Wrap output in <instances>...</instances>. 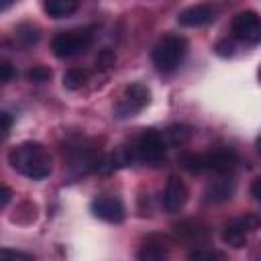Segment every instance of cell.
<instances>
[{
  "label": "cell",
  "mask_w": 261,
  "mask_h": 261,
  "mask_svg": "<svg viewBox=\"0 0 261 261\" xmlns=\"http://www.w3.org/2000/svg\"><path fill=\"white\" fill-rule=\"evenodd\" d=\"M8 163L16 173L29 179H45L53 171L49 151L37 141H24L14 149H10Z\"/></svg>",
  "instance_id": "1"
},
{
  "label": "cell",
  "mask_w": 261,
  "mask_h": 261,
  "mask_svg": "<svg viewBox=\"0 0 261 261\" xmlns=\"http://www.w3.org/2000/svg\"><path fill=\"white\" fill-rule=\"evenodd\" d=\"M188 53V41L181 35H165L155 47H153V65L161 73H173L186 59Z\"/></svg>",
  "instance_id": "2"
},
{
  "label": "cell",
  "mask_w": 261,
  "mask_h": 261,
  "mask_svg": "<svg viewBox=\"0 0 261 261\" xmlns=\"http://www.w3.org/2000/svg\"><path fill=\"white\" fill-rule=\"evenodd\" d=\"M92 41H94L92 29H69V31H61L53 37L51 49H53L55 57L69 59L80 53H86L90 49Z\"/></svg>",
  "instance_id": "3"
},
{
  "label": "cell",
  "mask_w": 261,
  "mask_h": 261,
  "mask_svg": "<svg viewBox=\"0 0 261 261\" xmlns=\"http://www.w3.org/2000/svg\"><path fill=\"white\" fill-rule=\"evenodd\" d=\"M165 149L161 133L155 128H143L130 145L135 161H143L147 165H159L165 159Z\"/></svg>",
  "instance_id": "4"
},
{
  "label": "cell",
  "mask_w": 261,
  "mask_h": 261,
  "mask_svg": "<svg viewBox=\"0 0 261 261\" xmlns=\"http://www.w3.org/2000/svg\"><path fill=\"white\" fill-rule=\"evenodd\" d=\"M149 102H151V92H149V88H147L145 84H141V82H133V84H128V86L122 90L118 102L114 104V116H116V118H130V116H137Z\"/></svg>",
  "instance_id": "5"
},
{
  "label": "cell",
  "mask_w": 261,
  "mask_h": 261,
  "mask_svg": "<svg viewBox=\"0 0 261 261\" xmlns=\"http://www.w3.org/2000/svg\"><path fill=\"white\" fill-rule=\"evenodd\" d=\"M259 228V216L255 212H247L230 218L222 226V241L232 249H243L249 243V234Z\"/></svg>",
  "instance_id": "6"
},
{
  "label": "cell",
  "mask_w": 261,
  "mask_h": 261,
  "mask_svg": "<svg viewBox=\"0 0 261 261\" xmlns=\"http://www.w3.org/2000/svg\"><path fill=\"white\" fill-rule=\"evenodd\" d=\"M230 31L232 37L249 43V45H257L261 41V20L259 14L255 10H243L239 14H234L232 22H230Z\"/></svg>",
  "instance_id": "7"
},
{
  "label": "cell",
  "mask_w": 261,
  "mask_h": 261,
  "mask_svg": "<svg viewBox=\"0 0 261 261\" xmlns=\"http://www.w3.org/2000/svg\"><path fill=\"white\" fill-rule=\"evenodd\" d=\"M69 167L73 175H86V173L106 167V161H104L102 151L94 147H73L69 151Z\"/></svg>",
  "instance_id": "8"
},
{
  "label": "cell",
  "mask_w": 261,
  "mask_h": 261,
  "mask_svg": "<svg viewBox=\"0 0 261 261\" xmlns=\"http://www.w3.org/2000/svg\"><path fill=\"white\" fill-rule=\"evenodd\" d=\"M206 171H212L216 175H232V171L239 165V155L230 147H218L204 155Z\"/></svg>",
  "instance_id": "9"
},
{
  "label": "cell",
  "mask_w": 261,
  "mask_h": 261,
  "mask_svg": "<svg viewBox=\"0 0 261 261\" xmlns=\"http://www.w3.org/2000/svg\"><path fill=\"white\" fill-rule=\"evenodd\" d=\"M90 210L96 218L104 220V222H110V224H120L126 216L124 212V206L118 198L114 196H100V198H94L92 204H90Z\"/></svg>",
  "instance_id": "10"
},
{
  "label": "cell",
  "mask_w": 261,
  "mask_h": 261,
  "mask_svg": "<svg viewBox=\"0 0 261 261\" xmlns=\"http://www.w3.org/2000/svg\"><path fill=\"white\" fill-rule=\"evenodd\" d=\"M188 198H190L188 186L179 177H169V181L163 190V196H161V208L167 214H175L186 206Z\"/></svg>",
  "instance_id": "11"
},
{
  "label": "cell",
  "mask_w": 261,
  "mask_h": 261,
  "mask_svg": "<svg viewBox=\"0 0 261 261\" xmlns=\"http://www.w3.org/2000/svg\"><path fill=\"white\" fill-rule=\"evenodd\" d=\"M234 192H237V184H234L232 175H218L216 179H212L206 186L204 202L206 204H224L234 198Z\"/></svg>",
  "instance_id": "12"
},
{
  "label": "cell",
  "mask_w": 261,
  "mask_h": 261,
  "mask_svg": "<svg viewBox=\"0 0 261 261\" xmlns=\"http://www.w3.org/2000/svg\"><path fill=\"white\" fill-rule=\"evenodd\" d=\"M214 20H216V8L210 4H194L177 14V22L181 27H204Z\"/></svg>",
  "instance_id": "13"
},
{
  "label": "cell",
  "mask_w": 261,
  "mask_h": 261,
  "mask_svg": "<svg viewBox=\"0 0 261 261\" xmlns=\"http://www.w3.org/2000/svg\"><path fill=\"white\" fill-rule=\"evenodd\" d=\"M175 234H177V239L184 241V243L200 245V243H204V241L208 239L210 232H208V226H206L204 222L190 218V220H184V222H179V224L175 226Z\"/></svg>",
  "instance_id": "14"
},
{
  "label": "cell",
  "mask_w": 261,
  "mask_h": 261,
  "mask_svg": "<svg viewBox=\"0 0 261 261\" xmlns=\"http://www.w3.org/2000/svg\"><path fill=\"white\" fill-rule=\"evenodd\" d=\"M192 135H194V128H192L190 124H179V122H175V124H169V126L161 133V139H163L165 147H184V145L190 143Z\"/></svg>",
  "instance_id": "15"
},
{
  "label": "cell",
  "mask_w": 261,
  "mask_h": 261,
  "mask_svg": "<svg viewBox=\"0 0 261 261\" xmlns=\"http://www.w3.org/2000/svg\"><path fill=\"white\" fill-rule=\"evenodd\" d=\"M137 261H169L167 247L155 239H149L137 251Z\"/></svg>",
  "instance_id": "16"
},
{
  "label": "cell",
  "mask_w": 261,
  "mask_h": 261,
  "mask_svg": "<svg viewBox=\"0 0 261 261\" xmlns=\"http://www.w3.org/2000/svg\"><path fill=\"white\" fill-rule=\"evenodd\" d=\"M43 8L51 18H67L77 10V2L75 0H47Z\"/></svg>",
  "instance_id": "17"
},
{
  "label": "cell",
  "mask_w": 261,
  "mask_h": 261,
  "mask_svg": "<svg viewBox=\"0 0 261 261\" xmlns=\"http://www.w3.org/2000/svg\"><path fill=\"white\" fill-rule=\"evenodd\" d=\"M179 163L190 173H204L206 171V161H204V155H200V153L186 151V153L179 155Z\"/></svg>",
  "instance_id": "18"
},
{
  "label": "cell",
  "mask_w": 261,
  "mask_h": 261,
  "mask_svg": "<svg viewBox=\"0 0 261 261\" xmlns=\"http://www.w3.org/2000/svg\"><path fill=\"white\" fill-rule=\"evenodd\" d=\"M88 82V71L82 67H69L63 73V88L65 90H80Z\"/></svg>",
  "instance_id": "19"
},
{
  "label": "cell",
  "mask_w": 261,
  "mask_h": 261,
  "mask_svg": "<svg viewBox=\"0 0 261 261\" xmlns=\"http://www.w3.org/2000/svg\"><path fill=\"white\" fill-rule=\"evenodd\" d=\"M16 37H18V41H20L24 47H31V45H35V43L41 39V31H39V27L33 24V22H22V24L16 27Z\"/></svg>",
  "instance_id": "20"
},
{
  "label": "cell",
  "mask_w": 261,
  "mask_h": 261,
  "mask_svg": "<svg viewBox=\"0 0 261 261\" xmlns=\"http://www.w3.org/2000/svg\"><path fill=\"white\" fill-rule=\"evenodd\" d=\"M188 261H228L222 251L216 249H194L188 253Z\"/></svg>",
  "instance_id": "21"
},
{
  "label": "cell",
  "mask_w": 261,
  "mask_h": 261,
  "mask_svg": "<svg viewBox=\"0 0 261 261\" xmlns=\"http://www.w3.org/2000/svg\"><path fill=\"white\" fill-rule=\"evenodd\" d=\"M27 80H29V82H33V84L49 82V80H51V69H49V67H45V65H35L33 69H29Z\"/></svg>",
  "instance_id": "22"
},
{
  "label": "cell",
  "mask_w": 261,
  "mask_h": 261,
  "mask_svg": "<svg viewBox=\"0 0 261 261\" xmlns=\"http://www.w3.org/2000/svg\"><path fill=\"white\" fill-rule=\"evenodd\" d=\"M0 261H35L33 255L24 253V251H16V249H0Z\"/></svg>",
  "instance_id": "23"
},
{
  "label": "cell",
  "mask_w": 261,
  "mask_h": 261,
  "mask_svg": "<svg viewBox=\"0 0 261 261\" xmlns=\"http://www.w3.org/2000/svg\"><path fill=\"white\" fill-rule=\"evenodd\" d=\"M214 53H216L218 57H232V55H234V41L228 39V37L218 39V41L214 43Z\"/></svg>",
  "instance_id": "24"
},
{
  "label": "cell",
  "mask_w": 261,
  "mask_h": 261,
  "mask_svg": "<svg viewBox=\"0 0 261 261\" xmlns=\"http://www.w3.org/2000/svg\"><path fill=\"white\" fill-rule=\"evenodd\" d=\"M114 61H116V55H114V51H110V49H102V51L98 53V57H96V65H98L100 69H110V67L114 65Z\"/></svg>",
  "instance_id": "25"
},
{
  "label": "cell",
  "mask_w": 261,
  "mask_h": 261,
  "mask_svg": "<svg viewBox=\"0 0 261 261\" xmlns=\"http://www.w3.org/2000/svg\"><path fill=\"white\" fill-rule=\"evenodd\" d=\"M14 75H16L14 65L10 61H6V59H0V84H8Z\"/></svg>",
  "instance_id": "26"
},
{
  "label": "cell",
  "mask_w": 261,
  "mask_h": 261,
  "mask_svg": "<svg viewBox=\"0 0 261 261\" xmlns=\"http://www.w3.org/2000/svg\"><path fill=\"white\" fill-rule=\"evenodd\" d=\"M10 128H12V116L8 112H0V143L6 141Z\"/></svg>",
  "instance_id": "27"
},
{
  "label": "cell",
  "mask_w": 261,
  "mask_h": 261,
  "mask_svg": "<svg viewBox=\"0 0 261 261\" xmlns=\"http://www.w3.org/2000/svg\"><path fill=\"white\" fill-rule=\"evenodd\" d=\"M10 198H12V192H10V188H6V186H0V208H4V206L10 202Z\"/></svg>",
  "instance_id": "28"
},
{
  "label": "cell",
  "mask_w": 261,
  "mask_h": 261,
  "mask_svg": "<svg viewBox=\"0 0 261 261\" xmlns=\"http://www.w3.org/2000/svg\"><path fill=\"white\" fill-rule=\"evenodd\" d=\"M251 196H253V200H261V179L257 177L255 181H253V186H251Z\"/></svg>",
  "instance_id": "29"
},
{
  "label": "cell",
  "mask_w": 261,
  "mask_h": 261,
  "mask_svg": "<svg viewBox=\"0 0 261 261\" xmlns=\"http://www.w3.org/2000/svg\"><path fill=\"white\" fill-rule=\"evenodd\" d=\"M8 6H12V2H0V10L2 8H8Z\"/></svg>",
  "instance_id": "30"
}]
</instances>
